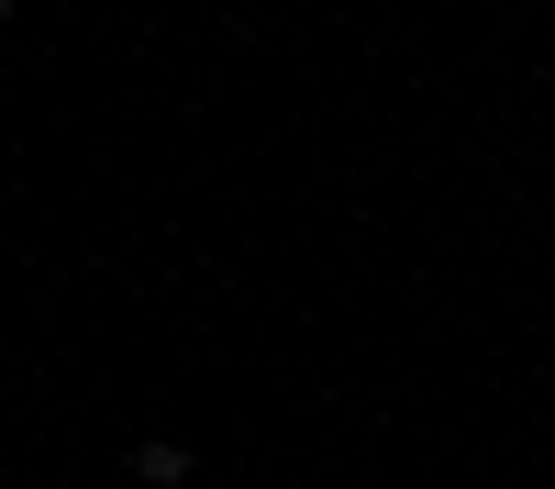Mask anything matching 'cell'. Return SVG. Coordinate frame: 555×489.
<instances>
[{"label":"cell","instance_id":"obj_2","mask_svg":"<svg viewBox=\"0 0 555 489\" xmlns=\"http://www.w3.org/2000/svg\"><path fill=\"white\" fill-rule=\"evenodd\" d=\"M0 34H12V0H0Z\"/></svg>","mask_w":555,"mask_h":489},{"label":"cell","instance_id":"obj_1","mask_svg":"<svg viewBox=\"0 0 555 489\" xmlns=\"http://www.w3.org/2000/svg\"><path fill=\"white\" fill-rule=\"evenodd\" d=\"M133 478H145V489H190V445L145 434V445H133Z\"/></svg>","mask_w":555,"mask_h":489}]
</instances>
